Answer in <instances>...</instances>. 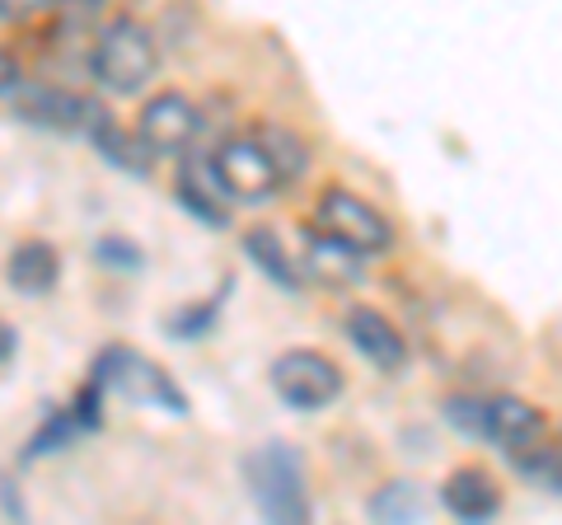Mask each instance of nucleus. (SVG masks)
<instances>
[{
    "instance_id": "nucleus-1",
    "label": "nucleus",
    "mask_w": 562,
    "mask_h": 525,
    "mask_svg": "<svg viewBox=\"0 0 562 525\" xmlns=\"http://www.w3.org/2000/svg\"><path fill=\"white\" fill-rule=\"evenodd\" d=\"M244 488L262 521L277 525H305L310 521V483H305V455L291 442H262L239 460Z\"/></svg>"
},
{
    "instance_id": "nucleus-2",
    "label": "nucleus",
    "mask_w": 562,
    "mask_h": 525,
    "mask_svg": "<svg viewBox=\"0 0 562 525\" xmlns=\"http://www.w3.org/2000/svg\"><path fill=\"white\" fill-rule=\"evenodd\" d=\"M90 380L103 394L132 399V404L169 413V417H188V409H192L183 384L173 380L160 361L136 353V347H103V353L94 357V366H90Z\"/></svg>"
},
{
    "instance_id": "nucleus-3",
    "label": "nucleus",
    "mask_w": 562,
    "mask_h": 525,
    "mask_svg": "<svg viewBox=\"0 0 562 525\" xmlns=\"http://www.w3.org/2000/svg\"><path fill=\"white\" fill-rule=\"evenodd\" d=\"M155 66H160V47H155V33L132 20V14H117L94 33L90 47V71L109 94H140L155 80Z\"/></svg>"
},
{
    "instance_id": "nucleus-4",
    "label": "nucleus",
    "mask_w": 562,
    "mask_h": 525,
    "mask_svg": "<svg viewBox=\"0 0 562 525\" xmlns=\"http://www.w3.org/2000/svg\"><path fill=\"white\" fill-rule=\"evenodd\" d=\"M206 169H211V183H216L221 198L244 202V206L268 202L281 188V174L268 160V150L258 146V136H231V142H221L211 150Z\"/></svg>"
},
{
    "instance_id": "nucleus-5",
    "label": "nucleus",
    "mask_w": 562,
    "mask_h": 525,
    "mask_svg": "<svg viewBox=\"0 0 562 525\" xmlns=\"http://www.w3.org/2000/svg\"><path fill=\"white\" fill-rule=\"evenodd\" d=\"M272 390L277 399L286 409L295 413H319L328 409L333 399L342 394V371H338V361L324 357V353H314V347H291V353H281L272 361Z\"/></svg>"
},
{
    "instance_id": "nucleus-6",
    "label": "nucleus",
    "mask_w": 562,
    "mask_h": 525,
    "mask_svg": "<svg viewBox=\"0 0 562 525\" xmlns=\"http://www.w3.org/2000/svg\"><path fill=\"white\" fill-rule=\"evenodd\" d=\"M319 225L328 235H338L342 244H351L357 254H384L394 244V225L384 221L380 206H371L366 198H357V192L347 188H324L319 198Z\"/></svg>"
},
{
    "instance_id": "nucleus-7",
    "label": "nucleus",
    "mask_w": 562,
    "mask_h": 525,
    "mask_svg": "<svg viewBox=\"0 0 562 525\" xmlns=\"http://www.w3.org/2000/svg\"><path fill=\"white\" fill-rule=\"evenodd\" d=\"M198 127H202L198 103H192L188 94H179V90H165V94L146 99V109H140L136 142L160 160V155H183L192 146V136H198Z\"/></svg>"
},
{
    "instance_id": "nucleus-8",
    "label": "nucleus",
    "mask_w": 562,
    "mask_h": 525,
    "mask_svg": "<svg viewBox=\"0 0 562 525\" xmlns=\"http://www.w3.org/2000/svg\"><path fill=\"white\" fill-rule=\"evenodd\" d=\"M14 113L47 132H85V122L94 113V99L66 90V85H24L20 80L14 85Z\"/></svg>"
},
{
    "instance_id": "nucleus-9",
    "label": "nucleus",
    "mask_w": 562,
    "mask_h": 525,
    "mask_svg": "<svg viewBox=\"0 0 562 525\" xmlns=\"http://www.w3.org/2000/svg\"><path fill=\"white\" fill-rule=\"evenodd\" d=\"M347 343L375 366L380 376H398L408 366V343H403L398 324L375 305H351L347 310Z\"/></svg>"
},
{
    "instance_id": "nucleus-10",
    "label": "nucleus",
    "mask_w": 562,
    "mask_h": 525,
    "mask_svg": "<svg viewBox=\"0 0 562 525\" xmlns=\"http://www.w3.org/2000/svg\"><path fill=\"white\" fill-rule=\"evenodd\" d=\"M487 442H497L506 450V460H516V455L549 442V417L530 399L497 394V399H487Z\"/></svg>"
},
{
    "instance_id": "nucleus-11",
    "label": "nucleus",
    "mask_w": 562,
    "mask_h": 525,
    "mask_svg": "<svg viewBox=\"0 0 562 525\" xmlns=\"http://www.w3.org/2000/svg\"><path fill=\"white\" fill-rule=\"evenodd\" d=\"M85 136H90V146H94V155H103L113 169H122V174H136V179H146V174L155 169V155L136 142V136L122 127V122L103 109V103H94V113H90V122H85Z\"/></svg>"
},
{
    "instance_id": "nucleus-12",
    "label": "nucleus",
    "mask_w": 562,
    "mask_h": 525,
    "mask_svg": "<svg viewBox=\"0 0 562 525\" xmlns=\"http://www.w3.org/2000/svg\"><path fill=\"white\" fill-rule=\"evenodd\" d=\"M441 506L454 521H492L502 512V488L483 465L454 469V474L441 483Z\"/></svg>"
},
{
    "instance_id": "nucleus-13",
    "label": "nucleus",
    "mask_w": 562,
    "mask_h": 525,
    "mask_svg": "<svg viewBox=\"0 0 562 525\" xmlns=\"http://www.w3.org/2000/svg\"><path fill=\"white\" fill-rule=\"evenodd\" d=\"M5 282L20 291V295H33V301H43L47 291H57V282H61V254H57V244H47V239L14 244L10 258H5Z\"/></svg>"
},
{
    "instance_id": "nucleus-14",
    "label": "nucleus",
    "mask_w": 562,
    "mask_h": 525,
    "mask_svg": "<svg viewBox=\"0 0 562 525\" xmlns=\"http://www.w3.org/2000/svg\"><path fill=\"white\" fill-rule=\"evenodd\" d=\"M305 268L314 282H324V287L361 282V254L351 249V244H342L338 235H328L324 225L319 231H305Z\"/></svg>"
},
{
    "instance_id": "nucleus-15",
    "label": "nucleus",
    "mask_w": 562,
    "mask_h": 525,
    "mask_svg": "<svg viewBox=\"0 0 562 525\" xmlns=\"http://www.w3.org/2000/svg\"><path fill=\"white\" fill-rule=\"evenodd\" d=\"M239 244H244V258H249L272 287H281L286 295L305 291V277H301V268H295V258L286 254V244H281V235L272 231V225H254V231H244Z\"/></svg>"
},
{
    "instance_id": "nucleus-16",
    "label": "nucleus",
    "mask_w": 562,
    "mask_h": 525,
    "mask_svg": "<svg viewBox=\"0 0 562 525\" xmlns=\"http://www.w3.org/2000/svg\"><path fill=\"white\" fill-rule=\"evenodd\" d=\"M173 198H179L183 212H192L202 225H211V231H225V225H231V212H225V202H221L216 183H202V179H198V169H192V165H183V169H179Z\"/></svg>"
},
{
    "instance_id": "nucleus-17",
    "label": "nucleus",
    "mask_w": 562,
    "mask_h": 525,
    "mask_svg": "<svg viewBox=\"0 0 562 525\" xmlns=\"http://www.w3.org/2000/svg\"><path fill=\"white\" fill-rule=\"evenodd\" d=\"M231 287H235V277H225L221 291L211 295V301H192V305H183V310L165 314V328H169L173 338H183V343L206 338L211 328H216V320H221V310H225V295H231Z\"/></svg>"
},
{
    "instance_id": "nucleus-18",
    "label": "nucleus",
    "mask_w": 562,
    "mask_h": 525,
    "mask_svg": "<svg viewBox=\"0 0 562 525\" xmlns=\"http://www.w3.org/2000/svg\"><path fill=\"white\" fill-rule=\"evenodd\" d=\"M80 436H90V432H85V423L70 413V404L66 409H52L43 423H38V432L29 436L24 460H43V455H52V450H66L70 442H80Z\"/></svg>"
},
{
    "instance_id": "nucleus-19",
    "label": "nucleus",
    "mask_w": 562,
    "mask_h": 525,
    "mask_svg": "<svg viewBox=\"0 0 562 525\" xmlns=\"http://www.w3.org/2000/svg\"><path fill=\"white\" fill-rule=\"evenodd\" d=\"M422 506H427V493H422L413 479H394V483H384L380 493L371 498L366 512H371V521H403V525H408V521L422 516Z\"/></svg>"
},
{
    "instance_id": "nucleus-20",
    "label": "nucleus",
    "mask_w": 562,
    "mask_h": 525,
    "mask_svg": "<svg viewBox=\"0 0 562 525\" xmlns=\"http://www.w3.org/2000/svg\"><path fill=\"white\" fill-rule=\"evenodd\" d=\"M258 146L268 150V160L277 165L281 183L295 179V174H305V165H310V150H305V142H301V136H295V132H286V127H262V132H258Z\"/></svg>"
},
{
    "instance_id": "nucleus-21",
    "label": "nucleus",
    "mask_w": 562,
    "mask_h": 525,
    "mask_svg": "<svg viewBox=\"0 0 562 525\" xmlns=\"http://www.w3.org/2000/svg\"><path fill=\"white\" fill-rule=\"evenodd\" d=\"M512 465H516V474H525L535 488H543V493H558V483H562V455H558L553 442H543V446H535V450L516 455Z\"/></svg>"
},
{
    "instance_id": "nucleus-22",
    "label": "nucleus",
    "mask_w": 562,
    "mask_h": 525,
    "mask_svg": "<svg viewBox=\"0 0 562 525\" xmlns=\"http://www.w3.org/2000/svg\"><path fill=\"white\" fill-rule=\"evenodd\" d=\"M441 417L473 442H487V399H469V394H450L441 404Z\"/></svg>"
},
{
    "instance_id": "nucleus-23",
    "label": "nucleus",
    "mask_w": 562,
    "mask_h": 525,
    "mask_svg": "<svg viewBox=\"0 0 562 525\" xmlns=\"http://www.w3.org/2000/svg\"><path fill=\"white\" fill-rule=\"evenodd\" d=\"M94 262H103V268H113V272H140L146 268V254H140V244L127 235H99Z\"/></svg>"
},
{
    "instance_id": "nucleus-24",
    "label": "nucleus",
    "mask_w": 562,
    "mask_h": 525,
    "mask_svg": "<svg viewBox=\"0 0 562 525\" xmlns=\"http://www.w3.org/2000/svg\"><path fill=\"white\" fill-rule=\"evenodd\" d=\"M52 5H57V0H0V24H33Z\"/></svg>"
},
{
    "instance_id": "nucleus-25",
    "label": "nucleus",
    "mask_w": 562,
    "mask_h": 525,
    "mask_svg": "<svg viewBox=\"0 0 562 525\" xmlns=\"http://www.w3.org/2000/svg\"><path fill=\"white\" fill-rule=\"evenodd\" d=\"M20 80H24V76H20V62H14L10 52L0 47V99L14 94V85H20Z\"/></svg>"
},
{
    "instance_id": "nucleus-26",
    "label": "nucleus",
    "mask_w": 562,
    "mask_h": 525,
    "mask_svg": "<svg viewBox=\"0 0 562 525\" xmlns=\"http://www.w3.org/2000/svg\"><path fill=\"white\" fill-rule=\"evenodd\" d=\"M0 506H5V516L14 521H24V498L10 488V474H0Z\"/></svg>"
},
{
    "instance_id": "nucleus-27",
    "label": "nucleus",
    "mask_w": 562,
    "mask_h": 525,
    "mask_svg": "<svg viewBox=\"0 0 562 525\" xmlns=\"http://www.w3.org/2000/svg\"><path fill=\"white\" fill-rule=\"evenodd\" d=\"M14 353H20V334H14V324L0 320V366H10Z\"/></svg>"
}]
</instances>
